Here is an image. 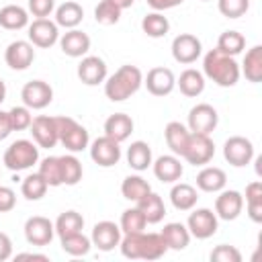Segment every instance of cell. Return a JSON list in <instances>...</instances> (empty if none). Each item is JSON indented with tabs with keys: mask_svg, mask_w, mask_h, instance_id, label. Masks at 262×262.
<instances>
[{
	"mask_svg": "<svg viewBox=\"0 0 262 262\" xmlns=\"http://www.w3.org/2000/svg\"><path fill=\"white\" fill-rule=\"evenodd\" d=\"M121 254L129 260H160L168 246L160 233H125L119 242Z\"/></svg>",
	"mask_w": 262,
	"mask_h": 262,
	"instance_id": "cell-1",
	"label": "cell"
},
{
	"mask_svg": "<svg viewBox=\"0 0 262 262\" xmlns=\"http://www.w3.org/2000/svg\"><path fill=\"white\" fill-rule=\"evenodd\" d=\"M143 84V74L137 66H121L113 76L106 78L104 82V94L113 102H123L129 96H133Z\"/></svg>",
	"mask_w": 262,
	"mask_h": 262,
	"instance_id": "cell-2",
	"label": "cell"
},
{
	"mask_svg": "<svg viewBox=\"0 0 262 262\" xmlns=\"http://www.w3.org/2000/svg\"><path fill=\"white\" fill-rule=\"evenodd\" d=\"M203 74L217 86L229 88L239 80V66L231 55H225L219 49H211L203 57Z\"/></svg>",
	"mask_w": 262,
	"mask_h": 262,
	"instance_id": "cell-3",
	"label": "cell"
},
{
	"mask_svg": "<svg viewBox=\"0 0 262 262\" xmlns=\"http://www.w3.org/2000/svg\"><path fill=\"white\" fill-rule=\"evenodd\" d=\"M39 162V147L31 139H16L4 151V166L12 172H23Z\"/></svg>",
	"mask_w": 262,
	"mask_h": 262,
	"instance_id": "cell-4",
	"label": "cell"
},
{
	"mask_svg": "<svg viewBox=\"0 0 262 262\" xmlns=\"http://www.w3.org/2000/svg\"><path fill=\"white\" fill-rule=\"evenodd\" d=\"M55 127H57V137L68 151L76 154L88 147L90 143L88 131L72 117H55Z\"/></svg>",
	"mask_w": 262,
	"mask_h": 262,
	"instance_id": "cell-5",
	"label": "cell"
},
{
	"mask_svg": "<svg viewBox=\"0 0 262 262\" xmlns=\"http://www.w3.org/2000/svg\"><path fill=\"white\" fill-rule=\"evenodd\" d=\"M215 156V143L209 135H201V133H190L188 145L182 154V158L192 164V166H205L213 160Z\"/></svg>",
	"mask_w": 262,
	"mask_h": 262,
	"instance_id": "cell-6",
	"label": "cell"
},
{
	"mask_svg": "<svg viewBox=\"0 0 262 262\" xmlns=\"http://www.w3.org/2000/svg\"><path fill=\"white\" fill-rule=\"evenodd\" d=\"M217 227H219V217L211 209H194L186 221V229L190 237H196V239H207L215 235Z\"/></svg>",
	"mask_w": 262,
	"mask_h": 262,
	"instance_id": "cell-7",
	"label": "cell"
},
{
	"mask_svg": "<svg viewBox=\"0 0 262 262\" xmlns=\"http://www.w3.org/2000/svg\"><path fill=\"white\" fill-rule=\"evenodd\" d=\"M219 123V115L217 111L207 104V102H201L196 106L190 108L188 113V131L190 133H201V135H211L215 131Z\"/></svg>",
	"mask_w": 262,
	"mask_h": 262,
	"instance_id": "cell-8",
	"label": "cell"
},
{
	"mask_svg": "<svg viewBox=\"0 0 262 262\" xmlns=\"http://www.w3.org/2000/svg\"><path fill=\"white\" fill-rule=\"evenodd\" d=\"M90 158L94 164H98L102 168H111V166L119 164V160H121V145H119V141L111 139L108 135L96 137L90 145Z\"/></svg>",
	"mask_w": 262,
	"mask_h": 262,
	"instance_id": "cell-9",
	"label": "cell"
},
{
	"mask_svg": "<svg viewBox=\"0 0 262 262\" xmlns=\"http://www.w3.org/2000/svg\"><path fill=\"white\" fill-rule=\"evenodd\" d=\"M223 158L235 166V168H244L252 162L254 158V145L250 139L242 137V135H233L223 143Z\"/></svg>",
	"mask_w": 262,
	"mask_h": 262,
	"instance_id": "cell-10",
	"label": "cell"
},
{
	"mask_svg": "<svg viewBox=\"0 0 262 262\" xmlns=\"http://www.w3.org/2000/svg\"><path fill=\"white\" fill-rule=\"evenodd\" d=\"M20 98H23V104L29 106V108H45L51 104L53 100V88L43 82V80H31L23 86L20 90Z\"/></svg>",
	"mask_w": 262,
	"mask_h": 262,
	"instance_id": "cell-11",
	"label": "cell"
},
{
	"mask_svg": "<svg viewBox=\"0 0 262 262\" xmlns=\"http://www.w3.org/2000/svg\"><path fill=\"white\" fill-rule=\"evenodd\" d=\"M55 235V225L41 215H33L25 223V239L31 246H49Z\"/></svg>",
	"mask_w": 262,
	"mask_h": 262,
	"instance_id": "cell-12",
	"label": "cell"
},
{
	"mask_svg": "<svg viewBox=\"0 0 262 262\" xmlns=\"http://www.w3.org/2000/svg\"><path fill=\"white\" fill-rule=\"evenodd\" d=\"M203 53V45L201 41L190 35V33H180L178 37H174L172 41V57L178 61V63H194Z\"/></svg>",
	"mask_w": 262,
	"mask_h": 262,
	"instance_id": "cell-13",
	"label": "cell"
},
{
	"mask_svg": "<svg viewBox=\"0 0 262 262\" xmlns=\"http://www.w3.org/2000/svg\"><path fill=\"white\" fill-rule=\"evenodd\" d=\"M29 41L35 47L47 49L59 41V27L49 18H35L29 25Z\"/></svg>",
	"mask_w": 262,
	"mask_h": 262,
	"instance_id": "cell-14",
	"label": "cell"
},
{
	"mask_svg": "<svg viewBox=\"0 0 262 262\" xmlns=\"http://www.w3.org/2000/svg\"><path fill=\"white\" fill-rule=\"evenodd\" d=\"M121 237H123V231H121V227L115 221H98L92 227L90 242L100 252H111V250H115L119 246Z\"/></svg>",
	"mask_w": 262,
	"mask_h": 262,
	"instance_id": "cell-15",
	"label": "cell"
},
{
	"mask_svg": "<svg viewBox=\"0 0 262 262\" xmlns=\"http://www.w3.org/2000/svg\"><path fill=\"white\" fill-rule=\"evenodd\" d=\"M31 135L35 139V143L39 147H55V143L59 141L57 137V127H55V117H47V115H39L31 121Z\"/></svg>",
	"mask_w": 262,
	"mask_h": 262,
	"instance_id": "cell-16",
	"label": "cell"
},
{
	"mask_svg": "<svg viewBox=\"0 0 262 262\" xmlns=\"http://www.w3.org/2000/svg\"><path fill=\"white\" fill-rule=\"evenodd\" d=\"M35 59V49H33V43L31 41H12L6 51H4V61L8 68L16 70V72H23L27 70Z\"/></svg>",
	"mask_w": 262,
	"mask_h": 262,
	"instance_id": "cell-17",
	"label": "cell"
},
{
	"mask_svg": "<svg viewBox=\"0 0 262 262\" xmlns=\"http://www.w3.org/2000/svg\"><path fill=\"white\" fill-rule=\"evenodd\" d=\"M145 88L149 94L154 96H168L174 86H176V78H174V72L170 68H151L143 80Z\"/></svg>",
	"mask_w": 262,
	"mask_h": 262,
	"instance_id": "cell-18",
	"label": "cell"
},
{
	"mask_svg": "<svg viewBox=\"0 0 262 262\" xmlns=\"http://www.w3.org/2000/svg\"><path fill=\"white\" fill-rule=\"evenodd\" d=\"M244 209V196L237 190H219L215 199V215L223 221H233Z\"/></svg>",
	"mask_w": 262,
	"mask_h": 262,
	"instance_id": "cell-19",
	"label": "cell"
},
{
	"mask_svg": "<svg viewBox=\"0 0 262 262\" xmlns=\"http://www.w3.org/2000/svg\"><path fill=\"white\" fill-rule=\"evenodd\" d=\"M78 78L86 86H98L106 80V63L98 55H86L78 63Z\"/></svg>",
	"mask_w": 262,
	"mask_h": 262,
	"instance_id": "cell-20",
	"label": "cell"
},
{
	"mask_svg": "<svg viewBox=\"0 0 262 262\" xmlns=\"http://www.w3.org/2000/svg\"><path fill=\"white\" fill-rule=\"evenodd\" d=\"M59 47L68 57H82L90 49V37L80 29H70L59 37Z\"/></svg>",
	"mask_w": 262,
	"mask_h": 262,
	"instance_id": "cell-21",
	"label": "cell"
},
{
	"mask_svg": "<svg viewBox=\"0 0 262 262\" xmlns=\"http://www.w3.org/2000/svg\"><path fill=\"white\" fill-rule=\"evenodd\" d=\"M151 168H154L156 178H158L160 182H168V184L180 180V176H182V172H184V168H182L178 156H174V154L160 156L156 162H151Z\"/></svg>",
	"mask_w": 262,
	"mask_h": 262,
	"instance_id": "cell-22",
	"label": "cell"
},
{
	"mask_svg": "<svg viewBox=\"0 0 262 262\" xmlns=\"http://www.w3.org/2000/svg\"><path fill=\"white\" fill-rule=\"evenodd\" d=\"M164 137H166V143L172 149V154L182 158V154H184V149L188 145V139H190L188 127L182 125L180 121H170L166 125V129H164Z\"/></svg>",
	"mask_w": 262,
	"mask_h": 262,
	"instance_id": "cell-23",
	"label": "cell"
},
{
	"mask_svg": "<svg viewBox=\"0 0 262 262\" xmlns=\"http://www.w3.org/2000/svg\"><path fill=\"white\" fill-rule=\"evenodd\" d=\"M133 133V119L125 113H115L104 121V135L115 141H125Z\"/></svg>",
	"mask_w": 262,
	"mask_h": 262,
	"instance_id": "cell-24",
	"label": "cell"
},
{
	"mask_svg": "<svg viewBox=\"0 0 262 262\" xmlns=\"http://www.w3.org/2000/svg\"><path fill=\"white\" fill-rule=\"evenodd\" d=\"M227 184V174L217 166H207L196 174V186L203 192H219Z\"/></svg>",
	"mask_w": 262,
	"mask_h": 262,
	"instance_id": "cell-25",
	"label": "cell"
},
{
	"mask_svg": "<svg viewBox=\"0 0 262 262\" xmlns=\"http://www.w3.org/2000/svg\"><path fill=\"white\" fill-rule=\"evenodd\" d=\"M82 18H84V8L74 0H68L55 8V25L57 27L76 29L82 23Z\"/></svg>",
	"mask_w": 262,
	"mask_h": 262,
	"instance_id": "cell-26",
	"label": "cell"
},
{
	"mask_svg": "<svg viewBox=\"0 0 262 262\" xmlns=\"http://www.w3.org/2000/svg\"><path fill=\"white\" fill-rule=\"evenodd\" d=\"M135 205L143 213V217H145L147 223H160L164 219V215H166V207H164L162 196L156 194V192H151V190L143 199H139Z\"/></svg>",
	"mask_w": 262,
	"mask_h": 262,
	"instance_id": "cell-27",
	"label": "cell"
},
{
	"mask_svg": "<svg viewBox=\"0 0 262 262\" xmlns=\"http://www.w3.org/2000/svg\"><path fill=\"white\" fill-rule=\"evenodd\" d=\"M170 201H172L174 209H178V211H190V209H194V205L199 201V194H196V188L192 184L178 182L170 190Z\"/></svg>",
	"mask_w": 262,
	"mask_h": 262,
	"instance_id": "cell-28",
	"label": "cell"
},
{
	"mask_svg": "<svg viewBox=\"0 0 262 262\" xmlns=\"http://www.w3.org/2000/svg\"><path fill=\"white\" fill-rule=\"evenodd\" d=\"M239 74H244L246 80L254 82V84H258L262 80V45H254L246 51Z\"/></svg>",
	"mask_w": 262,
	"mask_h": 262,
	"instance_id": "cell-29",
	"label": "cell"
},
{
	"mask_svg": "<svg viewBox=\"0 0 262 262\" xmlns=\"http://www.w3.org/2000/svg\"><path fill=\"white\" fill-rule=\"evenodd\" d=\"M168 246V250H184L190 244V233L186 229V225L182 223H166L162 233H160Z\"/></svg>",
	"mask_w": 262,
	"mask_h": 262,
	"instance_id": "cell-30",
	"label": "cell"
},
{
	"mask_svg": "<svg viewBox=\"0 0 262 262\" xmlns=\"http://www.w3.org/2000/svg\"><path fill=\"white\" fill-rule=\"evenodd\" d=\"M29 25V12L18 4H8L0 8V27L8 31H18Z\"/></svg>",
	"mask_w": 262,
	"mask_h": 262,
	"instance_id": "cell-31",
	"label": "cell"
},
{
	"mask_svg": "<svg viewBox=\"0 0 262 262\" xmlns=\"http://www.w3.org/2000/svg\"><path fill=\"white\" fill-rule=\"evenodd\" d=\"M176 84H178V88H180V92L184 96L194 98V96H199L205 90V76L199 70L188 68V70H184L180 74V78L176 80Z\"/></svg>",
	"mask_w": 262,
	"mask_h": 262,
	"instance_id": "cell-32",
	"label": "cell"
},
{
	"mask_svg": "<svg viewBox=\"0 0 262 262\" xmlns=\"http://www.w3.org/2000/svg\"><path fill=\"white\" fill-rule=\"evenodd\" d=\"M127 164L137 172L147 170L151 166V147L145 141H133L127 147Z\"/></svg>",
	"mask_w": 262,
	"mask_h": 262,
	"instance_id": "cell-33",
	"label": "cell"
},
{
	"mask_svg": "<svg viewBox=\"0 0 262 262\" xmlns=\"http://www.w3.org/2000/svg\"><path fill=\"white\" fill-rule=\"evenodd\" d=\"M149 190H151L149 182H147L145 178L137 176V174L127 176V178L123 180V184H121V194H123L127 201H131V203H137V201L143 199Z\"/></svg>",
	"mask_w": 262,
	"mask_h": 262,
	"instance_id": "cell-34",
	"label": "cell"
},
{
	"mask_svg": "<svg viewBox=\"0 0 262 262\" xmlns=\"http://www.w3.org/2000/svg\"><path fill=\"white\" fill-rule=\"evenodd\" d=\"M141 31L151 39H160L170 31V23L162 12L156 10V12H149L141 18Z\"/></svg>",
	"mask_w": 262,
	"mask_h": 262,
	"instance_id": "cell-35",
	"label": "cell"
},
{
	"mask_svg": "<svg viewBox=\"0 0 262 262\" xmlns=\"http://www.w3.org/2000/svg\"><path fill=\"white\" fill-rule=\"evenodd\" d=\"M246 203L248 215L254 223H262V182L254 180L246 186Z\"/></svg>",
	"mask_w": 262,
	"mask_h": 262,
	"instance_id": "cell-36",
	"label": "cell"
},
{
	"mask_svg": "<svg viewBox=\"0 0 262 262\" xmlns=\"http://www.w3.org/2000/svg\"><path fill=\"white\" fill-rule=\"evenodd\" d=\"M244 47H246V37L242 33H237V31H223L219 35V39H217V47L215 49H219L225 55L235 57L237 53L244 51Z\"/></svg>",
	"mask_w": 262,
	"mask_h": 262,
	"instance_id": "cell-37",
	"label": "cell"
},
{
	"mask_svg": "<svg viewBox=\"0 0 262 262\" xmlns=\"http://www.w3.org/2000/svg\"><path fill=\"white\" fill-rule=\"evenodd\" d=\"M59 166H61V184H68V186H74L82 180V162L68 154V156H59Z\"/></svg>",
	"mask_w": 262,
	"mask_h": 262,
	"instance_id": "cell-38",
	"label": "cell"
},
{
	"mask_svg": "<svg viewBox=\"0 0 262 262\" xmlns=\"http://www.w3.org/2000/svg\"><path fill=\"white\" fill-rule=\"evenodd\" d=\"M59 242H61V250L66 254H70V256H86L90 252V248H92L90 237H86L82 231L70 233V235H61Z\"/></svg>",
	"mask_w": 262,
	"mask_h": 262,
	"instance_id": "cell-39",
	"label": "cell"
},
{
	"mask_svg": "<svg viewBox=\"0 0 262 262\" xmlns=\"http://www.w3.org/2000/svg\"><path fill=\"white\" fill-rule=\"evenodd\" d=\"M55 233L61 235H70V233H78L84 227V217L78 211H66L55 219Z\"/></svg>",
	"mask_w": 262,
	"mask_h": 262,
	"instance_id": "cell-40",
	"label": "cell"
},
{
	"mask_svg": "<svg viewBox=\"0 0 262 262\" xmlns=\"http://www.w3.org/2000/svg\"><path fill=\"white\" fill-rule=\"evenodd\" d=\"M47 188H49V184L43 180V176L39 172L37 174H29L23 180V184H20V192H23V196L27 201H39V199H43L45 192H47Z\"/></svg>",
	"mask_w": 262,
	"mask_h": 262,
	"instance_id": "cell-41",
	"label": "cell"
},
{
	"mask_svg": "<svg viewBox=\"0 0 262 262\" xmlns=\"http://www.w3.org/2000/svg\"><path fill=\"white\" fill-rule=\"evenodd\" d=\"M119 227H121L123 233H139V231H145L147 221H145L143 213L137 207H131V209H125L123 211Z\"/></svg>",
	"mask_w": 262,
	"mask_h": 262,
	"instance_id": "cell-42",
	"label": "cell"
},
{
	"mask_svg": "<svg viewBox=\"0 0 262 262\" xmlns=\"http://www.w3.org/2000/svg\"><path fill=\"white\" fill-rule=\"evenodd\" d=\"M39 174L49 186H61V166L59 156H47L39 164Z\"/></svg>",
	"mask_w": 262,
	"mask_h": 262,
	"instance_id": "cell-43",
	"label": "cell"
},
{
	"mask_svg": "<svg viewBox=\"0 0 262 262\" xmlns=\"http://www.w3.org/2000/svg\"><path fill=\"white\" fill-rule=\"evenodd\" d=\"M121 8H117L111 0H100L98 6L94 8V18L98 25H104V27H111V25H117L119 18H121Z\"/></svg>",
	"mask_w": 262,
	"mask_h": 262,
	"instance_id": "cell-44",
	"label": "cell"
},
{
	"mask_svg": "<svg viewBox=\"0 0 262 262\" xmlns=\"http://www.w3.org/2000/svg\"><path fill=\"white\" fill-rule=\"evenodd\" d=\"M217 8L227 18H239L248 12L250 0H217Z\"/></svg>",
	"mask_w": 262,
	"mask_h": 262,
	"instance_id": "cell-45",
	"label": "cell"
},
{
	"mask_svg": "<svg viewBox=\"0 0 262 262\" xmlns=\"http://www.w3.org/2000/svg\"><path fill=\"white\" fill-rule=\"evenodd\" d=\"M10 115V123H12V131H25L31 127V121H33V115H31V108L29 106H12L8 111Z\"/></svg>",
	"mask_w": 262,
	"mask_h": 262,
	"instance_id": "cell-46",
	"label": "cell"
},
{
	"mask_svg": "<svg viewBox=\"0 0 262 262\" xmlns=\"http://www.w3.org/2000/svg\"><path fill=\"white\" fill-rule=\"evenodd\" d=\"M209 258H211V262H242V252L235 246L219 244L217 248H213Z\"/></svg>",
	"mask_w": 262,
	"mask_h": 262,
	"instance_id": "cell-47",
	"label": "cell"
},
{
	"mask_svg": "<svg viewBox=\"0 0 262 262\" xmlns=\"http://www.w3.org/2000/svg\"><path fill=\"white\" fill-rule=\"evenodd\" d=\"M55 8V0H29V12L37 18H47Z\"/></svg>",
	"mask_w": 262,
	"mask_h": 262,
	"instance_id": "cell-48",
	"label": "cell"
},
{
	"mask_svg": "<svg viewBox=\"0 0 262 262\" xmlns=\"http://www.w3.org/2000/svg\"><path fill=\"white\" fill-rule=\"evenodd\" d=\"M16 205V194L10 186H0V213L12 211Z\"/></svg>",
	"mask_w": 262,
	"mask_h": 262,
	"instance_id": "cell-49",
	"label": "cell"
},
{
	"mask_svg": "<svg viewBox=\"0 0 262 262\" xmlns=\"http://www.w3.org/2000/svg\"><path fill=\"white\" fill-rule=\"evenodd\" d=\"M10 256H12V242L4 231H0V262L8 260Z\"/></svg>",
	"mask_w": 262,
	"mask_h": 262,
	"instance_id": "cell-50",
	"label": "cell"
},
{
	"mask_svg": "<svg viewBox=\"0 0 262 262\" xmlns=\"http://www.w3.org/2000/svg\"><path fill=\"white\" fill-rule=\"evenodd\" d=\"M12 133V123H10V115L6 111H0V141L6 139Z\"/></svg>",
	"mask_w": 262,
	"mask_h": 262,
	"instance_id": "cell-51",
	"label": "cell"
},
{
	"mask_svg": "<svg viewBox=\"0 0 262 262\" xmlns=\"http://www.w3.org/2000/svg\"><path fill=\"white\" fill-rule=\"evenodd\" d=\"M182 2H184V0H147V4H149L154 10H158V12L168 10V8H174V6L182 4Z\"/></svg>",
	"mask_w": 262,
	"mask_h": 262,
	"instance_id": "cell-52",
	"label": "cell"
},
{
	"mask_svg": "<svg viewBox=\"0 0 262 262\" xmlns=\"http://www.w3.org/2000/svg\"><path fill=\"white\" fill-rule=\"evenodd\" d=\"M16 260H41V262H47L49 256H45V254H35V252H23V254H16Z\"/></svg>",
	"mask_w": 262,
	"mask_h": 262,
	"instance_id": "cell-53",
	"label": "cell"
},
{
	"mask_svg": "<svg viewBox=\"0 0 262 262\" xmlns=\"http://www.w3.org/2000/svg\"><path fill=\"white\" fill-rule=\"evenodd\" d=\"M111 2H113V4L117 6V8H121V10H125V8H131L135 0H111Z\"/></svg>",
	"mask_w": 262,
	"mask_h": 262,
	"instance_id": "cell-54",
	"label": "cell"
},
{
	"mask_svg": "<svg viewBox=\"0 0 262 262\" xmlns=\"http://www.w3.org/2000/svg\"><path fill=\"white\" fill-rule=\"evenodd\" d=\"M6 100V84H4V80L0 78V104Z\"/></svg>",
	"mask_w": 262,
	"mask_h": 262,
	"instance_id": "cell-55",
	"label": "cell"
},
{
	"mask_svg": "<svg viewBox=\"0 0 262 262\" xmlns=\"http://www.w3.org/2000/svg\"><path fill=\"white\" fill-rule=\"evenodd\" d=\"M205 2H209V0H205Z\"/></svg>",
	"mask_w": 262,
	"mask_h": 262,
	"instance_id": "cell-56",
	"label": "cell"
}]
</instances>
